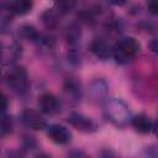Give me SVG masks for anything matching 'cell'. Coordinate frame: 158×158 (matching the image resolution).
<instances>
[{
    "label": "cell",
    "instance_id": "6da1fadb",
    "mask_svg": "<svg viewBox=\"0 0 158 158\" xmlns=\"http://www.w3.org/2000/svg\"><path fill=\"white\" fill-rule=\"evenodd\" d=\"M139 51L138 42L132 37L122 38L114 48L112 53L117 63H127L130 62Z\"/></svg>",
    "mask_w": 158,
    "mask_h": 158
},
{
    "label": "cell",
    "instance_id": "7a4b0ae2",
    "mask_svg": "<svg viewBox=\"0 0 158 158\" xmlns=\"http://www.w3.org/2000/svg\"><path fill=\"white\" fill-rule=\"evenodd\" d=\"M106 114L110 117V120L112 122H115L116 125H123L128 120L130 110L121 100L114 99L107 104Z\"/></svg>",
    "mask_w": 158,
    "mask_h": 158
},
{
    "label": "cell",
    "instance_id": "3957f363",
    "mask_svg": "<svg viewBox=\"0 0 158 158\" xmlns=\"http://www.w3.org/2000/svg\"><path fill=\"white\" fill-rule=\"evenodd\" d=\"M7 84L17 93H23L28 88V77L22 67H15L7 73Z\"/></svg>",
    "mask_w": 158,
    "mask_h": 158
},
{
    "label": "cell",
    "instance_id": "277c9868",
    "mask_svg": "<svg viewBox=\"0 0 158 158\" xmlns=\"http://www.w3.org/2000/svg\"><path fill=\"white\" fill-rule=\"evenodd\" d=\"M21 118H22V122L28 128H32V130H43L46 127L44 118L42 117V115L38 111H36L33 109H26V110H23V112L21 115Z\"/></svg>",
    "mask_w": 158,
    "mask_h": 158
},
{
    "label": "cell",
    "instance_id": "5b68a950",
    "mask_svg": "<svg viewBox=\"0 0 158 158\" xmlns=\"http://www.w3.org/2000/svg\"><path fill=\"white\" fill-rule=\"evenodd\" d=\"M38 106H40V109L43 114L52 115V114H56L59 110V101L53 94L44 93L38 99Z\"/></svg>",
    "mask_w": 158,
    "mask_h": 158
},
{
    "label": "cell",
    "instance_id": "8992f818",
    "mask_svg": "<svg viewBox=\"0 0 158 158\" xmlns=\"http://www.w3.org/2000/svg\"><path fill=\"white\" fill-rule=\"evenodd\" d=\"M48 137L57 144H65L70 141L69 131L60 125H53L48 128Z\"/></svg>",
    "mask_w": 158,
    "mask_h": 158
},
{
    "label": "cell",
    "instance_id": "52a82bcc",
    "mask_svg": "<svg viewBox=\"0 0 158 158\" xmlns=\"http://www.w3.org/2000/svg\"><path fill=\"white\" fill-rule=\"evenodd\" d=\"M68 121L78 130L80 131H85V132H89V131H94L95 130V123L91 118L84 116V115H80V114H72L69 117H68Z\"/></svg>",
    "mask_w": 158,
    "mask_h": 158
},
{
    "label": "cell",
    "instance_id": "ba28073f",
    "mask_svg": "<svg viewBox=\"0 0 158 158\" xmlns=\"http://www.w3.org/2000/svg\"><path fill=\"white\" fill-rule=\"evenodd\" d=\"M90 49L98 58H101V59H106L111 56V47L102 40L93 41V43L90 44Z\"/></svg>",
    "mask_w": 158,
    "mask_h": 158
},
{
    "label": "cell",
    "instance_id": "9c48e42d",
    "mask_svg": "<svg viewBox=\"0 0 158 158\" xmlns=\"http://www.w3.org/2000/svg\"><path fill=\"white\" fill-rule=\"evenodd\" d=\"M32 0H11L9 4V10L15 15H25L32 9Z\"/></svg>",
    "mask_w": 158,
    "mask_h": 158
},
{
    "label": "cell",
    "instance_id": "30bf717a",
    "mask_svg": "<svg viewBox=\"0 0 158 158\" xmlns=\"http://www.w3.org/2000/svg\"><path fill=\"white\" fill-rule=\"evenodd\" d=\"M131 122H132V126L135 127V130L138 131L139 133H148L153 128L151 120L146 115H137L132 118Z\"/></svg>",
    "mask_w": 158,
    "mask_h": 158
},
{
    "label": "cell",
    "instance_id": "8fae6325",
    "mask_svg": "<svg viewBox=\"0 0 158 158\" xmlns=\"http://www.w3.org/2000/svg\"><path fill=\"white\" fill-rule=\"evenodd\" d=\"M42 22L47 27H49V28L57 26L58 22H59V15H58V12L56 10H52V9L46 10L42 14Z\"/></svg>",
    "mask_w": 158,
    "mask_h": 158
},
{
    "label": "cell",
    "instance_id": "7c38bea8",
    "mask_svg": "<svg viewBox=\"0 0 158 158\" xmlns=\"http://www.w3.org/2000/svg\"><path fill=\"white\" fill-rule=\"evenodd\" d=\"M56 6L60 12H68L75 6V0H56Z\"/></svg>",
    "mask_w": 158,
    "mask_h": 158
},
{
    "label": "cell",
    "instance_id": "4fadbf2b",
    "mask_svg": "<svg viewBox=\"0 0 158 158\" xmlns=\"http://www.w3.org/2000/svg\"><path fill=\"white\" fill-rule=\"evenodd\" d=\"M21 35H22L25 38H27V40H36V38L38 37V33H37L36 28H35L33 26H31V25H25V26H22V28H21Z\"/></svg>",
    "mask_w": 158,
    "mask_h": 158
},
{
    "label": "cell",
    "instance_id": "5bb4252c",
    "mask_svg": "<svg viewBox=\"0 0 158 158\" xmlns=\"http://www.w3.org/2000/svg\"><path fill=\"white\" fill-rule=\"evenodd\" d=\"M11 128H12V120L10 116H2V120H1V135L5 136L6 133L11 132Z\"/></svg>",
    "mask_w": 158,
    "mask_h": 158
},
{
    "label": "cell",
    "instance_id": "9a60e30c",
    "mask_svg": "<svg viewBox=\"0 0 158 158\" xmlns=\"http://www.w3.org/2000/svg\"><path fill=\"white\" fill-rule=\"evenodd\" d=\"M147 9L151 14L158 15V0H148L147 2Z\"/></svg>",
    "mask_w": 158,
    "mask_h": 158
},
{
    "label": "cell",
    "instance_id": "2e32d148",
    "mask_svg": "<svg viewBox=\"0 0 158 158\" xmlns=\"http://www.w3.org/2000/svg\"><path fill=\"white\" fill-rule=\"evenodd\" d=\"M149 47H151V49H152V52H153V53L158 54V38H156V40L151 41Z\"/></svg>",
    "mask_w": 158,
    "mask_h": 158
},
{
    "label": "cell",
    "instance_id": "e0dca14e",
    "mask_svg": "<svg viewBox=\"0 0 158 158\" xmlns=\"http://www.w3.org/2000/svg\"><path fill=\"white\" fill-rule=\"evenodd\" d=\"M111 4H114V5H123L127 0H109Z\"/></svg>",
    "mask_w": 158,
    "mask_h": 158
},
{
    "label": "cell",
    "instance_id": "ac0fdd59",
    "mask_svg": "<svg viewBox=\"0 0 158 158\" xmlns=\"http://www.w3.org/2000/svg\"><path fill=\"white\" fill-rule=\"evenodd\" d=\"M6 106H7V100H6V96L2 95V111L6 110Z\"/></svg>",
    "mask_w": 158,
    "mask_h": 158
},
{
    "label": "cell",
    "instance_id": "d6986e66",
    "mask_svg": "<svg viewBox=\"0 0 158 158\" xmlns=\"http://www.w3.org/2000/svg\"><path fill=\"white\" fill-rule=\"evenodd\" d=\"M154 131H156V133L158 135V123H157V126H156V130H154Z\"/></svg>",
    "mask_w": 158,
    "mask_h": 158
}]
</instances>
